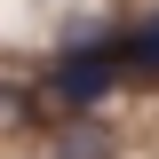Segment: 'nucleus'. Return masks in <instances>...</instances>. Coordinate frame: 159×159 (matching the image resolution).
I'll use <instances>...</instances> for the list:
<instances>
[{
	"instance_id": "obj_1",
	"label": "nucleus",
	"mask_w": 159,
	"mask_h": 159,
	"mask_svg": "<svg viewBox=\"0 0 159 159\" xmlns=\"http://www.w3.org/2000/svg\"><path fill=\"white\" fill-rule=\"evenodd\" d=\"M119 72H127V56H119V32H111V40H80V48H56V72H48L56 119L96 111V103L119 88Z\"/></svg>"
},
{
	"instance_id": "obj_2",
	"label": "nucleus",
	"mask_w": 159,
	"mask_h": 159,
	"mask_svg": "<svg viewBox=\"0 0 159 159\" xmlns=\"http://www.w3.org/2000/svg\"><path fill=\"white\" fill-rule=\"evenodd\" d=\"M119 56H127V72H151V80H159V8L119 32Z\"/></svg>"
}]
</instances>
